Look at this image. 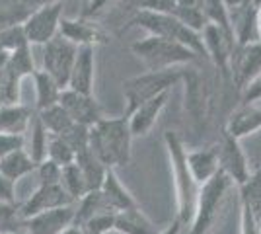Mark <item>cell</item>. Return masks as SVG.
I'll return each instance as SVG.
<instances>
[{
  "label": "cell",
  "instance_id": "obj_1",
  "mask_svg": "<svg viewBox=\"0 0 261 234\" xmlns=\"http://www.w3.org/2000/svg\"><path fill=\"white\" fill-rule=\"evenodd\" d=\"M130 141L127 115L123 117H99L88 127V146L101 160V164L115 170L127 166L130 160Z\"/></svg>",
  "mask_w": 261,
  "mask_h": 234
},
{
  "label": "cell",
  "instance_id": "obj_2",
  "mask_svg": "<svg viewBox=\"0 0 261 234\" xmlns=\"http://www.w3.org/2000/svg\"><path fill=\"white\" fill-rule=\"evenodd\" d=\"M164 143L172 166V176H174L175 186V201H177V219L179 223L191 224L193 215H195L197 193H199V184L195 181L191 170L187 166V150H185L181 139L175 135V131H166Z\"/></svg>",
  "mask_w": 261,
  "mask_h": 234
},
{
  "label": "cell",
  "instance_id": "obj_3",
  "mask_svg": "<svg viewBox=\"0 0 261 234\" xmlns=\"http://www.w3.org/2000/svg\"><path fill=\"white\" fill-rule=\"evenodd\" d=\"M130 28H141L148 35H158V37L179 41V43L187 45L189 49H193L199 57H205V45H203L201 34L187 28L185 23H181L175 16L168 14V12L135 10V14L127 20L121 32H127Z\"/></svg>",
  "mask_w": 261,
  "mask_h": 234
},
{
  "label": "cell",
  "instance_id": "obj_4",
  "mask_svg": "<svg viewBox=\"0 0 261 234\" xmlns=\"http://www.w3.org/2000/svg\"><path fill=\"white\" fill-rule=\"evenodd\" d=\"M133 55L146 67V70H166V68H177L184 65H193L201 57L187 45L166 39L158 35H146L130 45Z\"/></svg>",
  "mask_w": 261,
  "mask_h": 234
},
{
  "label": "cell",
  "instance_id": "obj_5",
  "mask_svg": "<svg viewBox=\"0 0 261 234\" xmlns=\"http://www.w3.org/2000/svg\"><path fill=\"white\" fill-rule=\"evenodd\" d=\"M232 186H234V181L222 170H218L213 178L199 186L195 215H193V221L189 224L187 234H208V230L217 223L218 211H220L222 203L226 199V193Z\"/></svg>",
  "mask_w": 261,
  "mask_h": 234
},
{
  "label": "cell",
  "instance_id": "obj_6",
  "mask_svg": "<svg viewBox=\"0 0 261 234\" xmlns=\"http://www.w3.org/2000/svg\"><path fill=\"white\" fill-rule=\"evenodd\" d=\"M181 68H166V70H146L142 74L127 78L123 82V98H125V113L133 112L139 103L150 100L154 96L170 92L177 82H181Z\"/></svg>",
  "mask_w": 261,
  "mask_h": 234
},
{
  "label": "cell",
  "instance_id": "obj_7",
  "mask_svg": "<svg viewBox=\"0 0 261 234\" xmlns=\"http://www.w3.org/2000/svg\"><path fill=\"white\" fill-rule=\"evenodd\" d=\"M63 0H51L41 4L35 12H32L23 20V32L30 45H45L55 35H59L61 20H63Z\"/></svg>",
  "mask_w": 261,
  "mask_h": 234
},
{
  "label": "cell",
  "instance_id": "obj_8",
  "mask_svg": "<svg viewBox=\"0 0 261 234\" xmlns=\"http://www.w3.org/2000/svg\"><path fill=\"white\" fill-rule=\"evenodd\" d=\"M76 51L78 45L68 41L61 34L55 35L51 41L43 45V70L49 72L63 90L68 86Z\"/></svg>",
  "mask_w": 261,
  "mask_h": 234
},
{
  "label": "cell",
  "instance_id": "obj_9",
  "mask_svg": "<svg viewBox=\"0 0 261 234\" xmlns=\"http://www.w3.org/2000/svg\"><path fill=\"white\" fill-rule=\"evenodd\" d=\"M201 39L205 45V57L218 68V72L224 78H230V65H232V55L236 49V39L234 35L222 30L217 23H205L201 30Z\"/></svg>",
  "mask_w": 261,
  "mask_h": 234
},
{
  "label": "cell",
  "instance_id": "obj_10",
  "mask_svg": "<svg viewBox=\"0 0 261 234\" xmlns=\"http://www.w3.org/2000/svg\"><path fill=\"white\" fill-rule=\"evenodd\" d=\"M217 154H218V168L228 176L234 184H244L246 179L250 178V166H248V158L246 152L242 150L240 146V139L232 137L224 131L220 143L217 146Z\"/></svg>",
  "mask_w": 261,
  "mask_h": 234
},
{
  "label": "cell",
  "instance_id": "obj_11",
  "mask_svg": "<svg viewBox=\"0 0 261 234\" xmlns=\"http://www.w3.org/2000/svg\"><path fill=\"white\" fill-rule=\"evenodd\" d=\"M72 203H76V201L66 193V190L61 184H41L32 197L18 209V213H20V219L25 221V219H30L37 213L57 209V207H65V205H72Z\"/></svg>",
  "mask_w": 261,
  "mask_h": 234
},
{
  "label": "cell",
  "instance_id": "obj_12",
  "mask_svg": "<svg viewBox=\"0 0 261 234\" xmlns=\"http://www.w3.org/2000/svg\"><path fill=\"white\" fill-rule=\"evenodd\" d=\"M257 72H261V41L236 45L232 65H230V78L242 90Z\"/></svg>",
  "mask_w": 261,
  "mask_h": 234
},
{
  "label": "cell",
  "instance_id": "obj_13",
  "mask_svg": "<svg viewBox=\"0 0 261 234\" xmlns=\"http://www.w3.org/2000/svg\"><path fill=\"white\" fill-rule=\"evenodd\" d=\"M74 217H76V203L37 213L25 219L23 223L30 234H61L66 226L74 223Z\"/></svg>",
  "mask_w": 261,
  "mask_h": 234
},
{
  "label": "cell",
  "instance_id": "obj_14",
  "mask_svg": "<svg viewBox=\"0 0 261 234\" xmlns=\"http://www.w3.org/2000/svg\"><path fill=\"white\" fill-rule=\"evenodd\" d=\"M59 34L76 45H96L98 47L108 41V34L103 32V28L84 14L80 18H65L63 16Z\"/></svg>",
  "mask_w": 261,
  "mask_h": 234
},
{
  "label": "cell",
  "instance_id": "obj_15",
  "mask_svg": "<svg viewBox=\"0 0 261 234\" xmlns=\"http://www.w3.org/2000/svg\"><path fill=\"white\" fill-rule=\"evenodd\" d=\"M59 103L72 117V121L78 123V125H84V127L94 125L101 117L98 101L92 94H82V92H76V90L65 88L61 92Z\"/></svg>",
  "mask_w": 261,
  "mask_h": 234
},
{
  "label": "cell",
  "instance_id": "obj_16",
  "mask_svg": "<svg viewBox=\"0 0 261 234\" xmlns=\"http://www.w3.org/2000/svg\"><path fill=\"white\" fill-rule=\"evenodd\" d=\"M96 82V45H78L74 67L66 88L82 94H94Z\"/></svg>",
  "mask_w": 261,
  "mask_h": 234
},
{
  "label": "cell",
  "instance_id": "obj_17",
  "mask_svg": "<svg viewBox=\"0 0 261 234\" xmlns=\"http://www.w3.org/2000/svg\"><path fill=\"white\" fill-rule=\"evenodd\" d=\"M170 100V92H162L158 96H154L150 100L139 103L133 112L125 113L127 119H129V129L133 137H142V135H148L152 129L162 110L166 108V103Z\"/></svg>",
  "mask_w": 261,
  "mask_h": 234
},
{
  "label": "cell",
  "instance_id": "obj_18",
  "mask_svg": "<svg viewBox=\"0 0 261 234\" xmlns=\"http://www.w3.org/2000/svg\"><path fill=\"white\" fill-rule=\"evenodd\" d=\"M257 6H259V0H246L240 6L230 10V25H232V34H234L236 45L259 41Z\"/></svg>",
  "mask_w": 261,
  "mask_h": 234
},
{
  "label": "cell",
  "instance_id": "obj_19",
  "mask_svg": "<svg viewBox=\"0 0 261 234\" xmlns=\"http://www.w3.org/2000/svg\"><path fill=\"white\" fill-rule=\"evenodd\" d=\"M101 197L106 201L108 209L111 213H119L123 209H129L133 205H137L135 197L129 193V190L119 181V178L115 176V172L109 168L106 178H103V184H101Z\"/></svg>",
  "mask_w": 261,
  "mask_h": 234
},
{
  "label": "cell",
  "instance_id": "obj_20",
  "mask_svg": "<svg viewBox=\"0 0 261 234\" xmlns=\"http://www.w3.org/2000/svg\"><path fill=\"white\" fill-rule=\"evenodd\" d=\"M113 230L121 234H158L154 223L142 213L139 205H133L129 209L115 213Z\"/></svg>",
  "mask_w": 261,
  "mask_h": 234
},
{
  "label": "cell",
  "instance_id": "obj_21",
  "mask_svg": "<svg viewBox=\"0 0 261 234\" xmlns=\"http://www.w3.org/2000/svg\"><path fill=\"white\" fill-rule=\"evenodd\" d=\"M261 129V108L253 106H242L240 110L230 115L228 123H226V133L236 137V139H244L248 135L257 133Z\"/></svg>",
  "mask_w": 261,
  "mask_h": 234
},
{
  "label": "cell",
  "instance_id": "obj_22",
  "mask_svg": "<svg viewBox=\"0 0 261 234\" xmlns=\"http://www.w3.org/2000/svg\"><path fill=\"white\" fill-rule=\"evenodd\" d=\"M181 82H185L187 112L191 113L193 121H201L203 115H205V108H207V96H205V88H203V80L193 68H187V70H184Z\"/></svg>",
  "mask_w": 261,
  "mask_h": 234
},
{
  "label": "cell",
  "instance_id": "obj_23",
  "mask_svg": "<svg viewBox=\"0 0 261 234\" xmlns=\"http://www.w3.org/2000/svg\"><path fill=\"white\" fill-rule=\"evenodd\" d=\"M187 166L191 170L195 181L201 186L211 179L218 170V154L217 148H199V150H187Z\"/></svg>",
  "mask_w": 261,
  "mask_h": 234
},
{
  "label": "cell",
  "instance_id": "obj_24",
  "mask_svg": "<svg viewBox=\"0 0 261 234\" xmlns=\"http://www.w3.org/2000/svg\"><path fill=\"white\" fill-rule=\"evenodd\" d=\"M33 113L30 108L20 103H4L0 106V133L23 135L30 127Z\"/></svg>",
  "mask_w": 261,
  "mask_h": 234
},
{
  "label": "cell",
  "instance_id": "obj_25",
  "mask_svg": "<svg viewBox=\"0 0 261 234\" xmlns=\"http://www.w3.org/2000/svg\"><path fill=\"white\" fill-rule=\"evenodd\" d=\"M32 76L35 82V110L41 112V110H47L55 103H59L63 88L57 84V80L49 72H45L43 68L35 70Z\"/></svg>",
  "mask_w": 261,
  "mask_h": 234
},
{
  "label": "cell",
  "instance_id": "obj_26",
  "mask_svg": "<svg viewBox=\"0 0 261 234\" xmlns=\"http://www.w3.org/2000/svg\"><path fill=\"white\" fill-rule=\"evenodd\" d=\"M35 168H37V162L30 156V152L25 148L14 150L10 154L0 158V174L10 178L12 181H18L23 176L32 174Z\"/></svg>",
  "mask_w": 261,
  "mask_h": 234
},
{
  "label": "cell",
  "instance_id": "obj_27",
  "mask_svg": "<svg viewBox=\"0 0 261 234\" xmlns=\"http://www.w3.org/2000/svg\"><path fill=\"white\" fill-rule=\"evenodd\" d=\"M74 162L78 164L80 172L84 174V178H86V184H88V188H90V191L99 190V188H101V184H103V178H106V174H108L109 168L106 166V164H101V160H99L98 156L90 150V146H88V148H84V150H80V152H76Z\"/></svg>",
  "mask_w": 261,
  "mask_h": 234
},
{
  "label": "cell",
  "instance_id": "obj_28",
  "mask_svg": "<svg viewBox=\"0 0 261 234\" xmlns=\"http://www.w3.org/2000/svg\"><path fill=\"white\" fill-rule=\"evenodd\" d=\"M240 201L242 207L251 213L255 223L261 224V170L250 174V178L240 184Z\"/></svg>",
  "mask_w": 261,
  "mask_h": 234
},
{
  "label": "cell",
  "instance_id": "obj_29",
  "mask_svg": "<svg viewBox=\"0 0 261 234\" xmlns=\"http://www.w3.org/2000/svg\"><path fill=\"white\" fill-rule=\"evenodd\" d=\"M37 115L45 125V129L49 131V135H65L68 129H72L76 125L61 103H55L47 110H41V112H37Z\"/></svg>",
  "mask_w": 261,
  "mask_h": 234
},
{
  "label": "cell",
  "instance_id": "obj_30",
  "mask_svg": "<svg viewBox=\"0 0 261 234\" xmlns=\"http://www.w3.org/2000/svg\"><path fill=\"white\" fill-rule=\"evenodd\" d=\"M61 186L65 188L66 193L74 201H78L80 197H84L88 191H90V188H88V184H86V178H84V174L80 172V168H78L76 162L63 166Z\"/></svg>",
  "mask_w": 261,
  "mask_h": 234
},
{
  "label": "cell",
  "instance_id": "obj_31",
  "mask_svg": "<svg viewBox=\"0 0 261 234\" xmlns=\"http://www.w3.org/2000/svg\"><path fill=\"white\" fill-rule=\"evenodd\" d=\"M30 129H32V135H30V148H25L30 156L39 164L41 160L47 158V143H49V131L45 129V125L41 123L39 115L32 117L30 121Z\"/></svg>",
  "mask_w": 261,
  "mask_h": 234
},
{
  "label": "cell",
  "instance_id": "obj_32",
  "mask_svg": "<svg viewBox=\"0 0 261 234\" xmlns=\"http://www.w3.org/2000/svg\"><path fill=\"white\" fill-rule=\"evenodd\" d=\"M47 158L57 162L59 166H66L72 164L76 158V150L72 148V145L59 137V135H49V143H47Z\"/></svg>",
  "mask_w": 261,
  "mask_h": 234
},
{
  "label": "cell",
  "instance_id": "obj_33",
  "mask_svg": "<svg viewBox=\"0 0 261 234\" xmlns=\"http://www.w3.org/2000/svg\"><path fill=\"white\" fill-rule=\"evenodd\" d=\"M203 14H205V20H207L208 23H217L222 30H226V32L232 34L230 10L222 0H203Z\"/></svg>",
  "mask_w": 261,
  "mask_h": 234
},
{
  "label": "cell",
  "instance_id": "obj_34",
  "mask_svg": "<svg viewBox=\"0 0 261 234\" xmlns=\"http://www.w3.org/2000/svg\"><path fill=\"white\" fill-rule=\"evenodd\" d=\"M113 223H115V213H99L86 219L78 226L82 228V234H108L109 230H113Z\"/></svg>",
  "mask_w": 261,
  "mask_h": 234
},
{
  "label": "cell",
  "instance_id": "obj_35",
  "mask_svg": "<svg viewBox=\"0 0 261 234\" xmlns=\"http://www.w3.org/2000/svg\"><path fill=\"white\" fill-rule=\"evenodd\" d=\"M37 176L41 184H61V174H63V166H59L57 162L45 158L37 164Z\"/></svg>",
  "mask_w": 261,
  "mask_h": 234
},
{
  "label": "cell",
  "instance_id": "obj_36",
  "mask_svg": "<svg viewBox=\"0 0 261 234\" xmlns=\"http://www.w3.org/2000/svg\"><path fill=\"white\" fill-rule=\"evenodd\" d=\"M242 94V106H253L261 101V72H257L250 82L240 90Z\"/></svg>",
  "mask_w": 261,
  "mask_h": 234
},
{
  "label": "cell",
  "instance_id": "obj_37",
  "mask_svg": "<svg viewBox=\"0 0 261 234\" xmlns=\"http://www.w3.org/2000/svg\"><path fill=\"white\" fill-rule=\"evenodd\" d=\"M175 0H130V8L135 10H154L172 14Z\"/></svg>",
  "mask_w": 261,
  "mask_h": 234
},
{
  "label": "cell",
  "instance_id": "obj_38",
  "mask_svg": "<svg viewBox=\"0 0 261 234\" xmlns=\"http://www.w3.org/2000/svg\"><path fill=\"white\" fill-rule=\"evenodd\" d=\"M25 148V137L18 133H0V158L14 150Z\"/></svg>",
  "mask_w": 261,
  "mask_h": 234
},
{
  "label": "cell",
  "instance_id": "obj_39",
  "mask_svg": "<svg viewBox=\"0 0 261 234\" xmlns=\"http://www.w3.org/2000/svg\"><path fill=\"white\" fill-rule=\"evenodd\" d=\"M14 199H16V181L0 174V203L14 205Z\"/></svg>",
  "mask_w": 261,
  "mask_h": 234
},
{
  "label": "cell",
  "instance_id": "obj_40",
  "mask_svg": "<svg viewBox=\"0 0 261 234\" xmlns=\"http://www.w3.org/2000/svg\"><path fill=\"white\" fill-rule=\"evenodd\" d=\"M242 234H259V224L251 217L248 209L242 207Z\"/></svg>",
  "mask_w": 261,
  "mask_h": 234
},
{
  "label": "cell",
  "instance_id": "obj_41",
  "mask_svg": "<svg viewBox=\"0 0 261 234\" xmlns=\"http://www.w3.org/2000/svg\"><path fill=\"white\" fill-rule=\"evenodd\" d=\"M111 0H88V8L84 10V16H96L98 12H101L106 6H108Z\"/></svg>",
  "mask_w": 261,
  "mask_h": 234
},
{
  "label": "cell",
  "instance_id": "obj_42",
  "mask_svg": "<svg viewBox=\"0 0 261 234\" xmlns=\"http://www.w3.org/2000/svg\"><path fill=\"white\" fill-rule=\"evenodd\" d=\"M181 228H184V224L179 223V219H177V221H174L170 226H166L162 232H158V234H181Z\"/></svg>",
  "mask_w": 261,
  "mask_h": 234
},
{
  "label": "cell",
  "instance_id": "obj_43",
  "mask_svg": "<svg viewBox=\"0 0 261 234\" xmlns=\"http://www.w3.org/2000/svg\"><path fill=\"white\" fill-rule=\"evenodd\" d=\"M61 234H82V228H80L76 223H72L70 226H66V228Z\"/></svg>",
  "mask_w": 261,
  "mask_h": 234
},
{
  "label": "cell",
  "instance_id": "obj_44",
  "mask_svg": "<svg viewBox=\"0 0 261 234\" xmlns=\"http://www.w3.org/2000/svg\"><path fill=\"white\" fill-rule=\"evenodd\" d=\"M226 6H228V10H232V8H236V6H240L242 2H246V0H222Z\"/></svg>",
  "mask_w": 261,
  "mask_h": 234
},
{
  "label": "cell",
  "instance_id": "obj_45",
  "mask_svg": "<svg viewBox=\"0 0 261 234\" xmlns=\"http://www.w3.org/2000/svg\"><path fill=\"white\" fill-rule=\"evenodd\" d=\"M257 34H259V41H261V0H259V6H257Z\"/></svg>",
  "mask_w": 261,
  "mask_h": 234
},
{
  "label": "cell",
  "instance_id": "obj_46",
  "mask_svg": "<svg viewBox=\"0 0 261 234\" xmlns=\"http://www.w3.org/2000/svg\"><path fill=\"white\" fill-rule=\"evenodd\" d=\"M259 234H261V224H259Z\"/></svg>",
  "mask_w": 261,
  "mask_h": 234
},
{
  "label": "cell",
  "instance_id": "obj_47",
  "mask_svg": "<svg viewBox=\"0 0 261 234\" xmlns=\"http://www.w3.org/2000/svg\"><path fill=\"white\" fill-rule=\"evenodd\" d=\"M0 234H2V232H0Z\"/></svg>",
  "mask_w": 261,
  "mask_h": 234
}]
</instances>
